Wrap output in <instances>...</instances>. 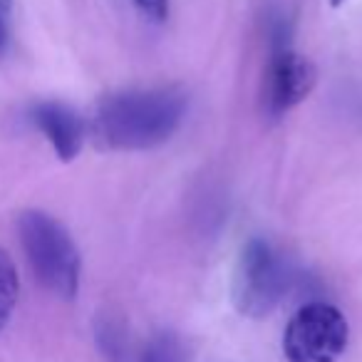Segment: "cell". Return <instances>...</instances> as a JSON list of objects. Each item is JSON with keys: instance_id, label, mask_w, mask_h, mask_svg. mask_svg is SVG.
Segmentation results:
<instances>
[{"instance_id": "cell-2", "label": "cell", "mask_w": 362, "mask_h": 362, "mask_svg": "<svg viewBox=\"0 0 362 362\" xmlns=\"http://www.w3.org/2000/svg\"><path fill=\"white\" fill-rule=\"evenodd\" d=\"M18 238L37 283L52 296L72 300L80 291L82 261L70 231L55 216L30 209L18 216Z\"/></svg>"}, {"instance_id": "cell-13", "label": "cell", "mask_w": 362, "mask_h": 362, "mask_svg": "<svg viewBox=\"0 0 362 362\" xmlns=\"http://www.w3.org/2000/svg\"><path fill=\"white\" fill-rule=\"evenodd\" d=\"M342 3H345V0H330V6H335V8L342 6Z\"/></svg>"}, {"instance_id": "cell-7", "label": "cell", "mask_w": 362, "mask_h": 362, "mask_svg": "<svg viewBox=\"0 0 362 362\" xmlns=\"http://www.w3.org/2000/svg\"><path fill=\"white\" fill-rule=\"evenodd\" d=\"M95 342L105 362H129V332L122 317L102 313L95 320Z\"/></svg>"}, {"instance_id": "cell-5", "label": "cell", "mask_w": 362, "mask_h": 362, "mask_svg": "<svg viewBox=\"0 0 362 362\" xmlns=\"http://www.w3.org/2000/svg\"><path fill=\"white\" fill-rule=\"evenodd\" d=\"M317 82V70L308 57L286 50H273L263 77V110L278 119L293 107H298L313 92Z\"/></svg>"}, {"instance_id": "cell-3", "label": "cell", "mask_w": 362, "mask_h": 362, "mask_svg": "<svg viewBox=\"0 0 362 362\" xmlns=\"http://www.w3.org/2000/svg\"><path fill=\"white\" fill-rule=\"evenodd\" d=\"M288 268L273 246L263 238H251L238 256L233 271V305L246 317H266L276 310L288 291Z\"/></svg>"}, {"instance_id": "cell-1", "label": "cell", "mask_w": 362, "mask_h": 362, "mask_svg": "<svg viewBox=\"0 0 362 362\" xmlns=\"http://www.w3.org/2000/svg\"><path fill=\"white\" fill-rule=\"evenodd\" d=\"M187 92L176 87L124 90L100 100L92 134L105 149L144 151L174 136L187 115Z\"/></svg>"}, {"instance_id": "cell-12", "label": "cell", "mask_w": 362, "mask_h": 362, "mask_svg": "<svg viewBox=\"0 0 362 362\" xmlns=\"http://www.w3.org/2000/svg\"><path fill=\"white\" fill-rule=\"evenodd\" d=\"M11 3H13V0H0V11H6V13H8V8H11Z\"/></svg>"}, {"instance_id": "cell-11", "label": "cell", "mask_w": 362, "mask_h": 362, "mask_svg": "<svg viewBox=\"0 0 362 362\" xmlns=\"http://www.w3.org/2000/svg\"><path fill=\"white\" fill-rule=\"evenodd\" d=\"M8 42H11V28L6 21V11H0V55L8 50Z\"/></svg>"}, {"instance_id": "cell-6", "label": "cell", "mask_w": 362, "mask_h": 362, "mask_svg": "<svg viewBox=\"0 0 362 362\" xmlns=\"http://www.w3.org/2000/svg\"><path fill=\"white\" fill-rule=\"evenodd\" d=\"M33 124L50 141L60 161H72L87 139V124L77 110L57 100H42L30 107Z\"/></svg>"}, {"instance_id": "cell-10", "label": "cell", "mask_w": 362, "mask_h": 362, "mask_svg": "<svg viewBox=\"0 0 362 362\" xmlns=\"http://www.w3.org/2000/svg\"><path fill=\"white\" fill-rule=\"evenodd\" d=\"M134 3L149 21L164 23L169 18V0H134Z\"/></svg>"}, {"instance_id": "cell-8", "label": "cell", "mask_w": 362, "mask_h": 362, "mask_svg": "<svg viewBox=\"0 0 362 362\" xmlns=\"http://www.w3.org/2000/svg\"><path fill=\"white\" fill-rule=\"evenodd\" d=\"M18 296H21V278H18L16 261L0 246V332L6 330L13 313H16Z\"/></svg>"}, {"instance_id": "cell-9", "label": "cell", "mask_w": 362, "mask_h": 362, "mask_svg": "<svg viewBox=\"0 0 362 362\" xmlns=\"http://www.w3.org/2000/svg\"><path fill=\"white\" fill-rule=\"evenodd\" d=\"M139 362H187L184 345L174 332H156L144 345Z\"/></svg>"}, {"instance_id": "cell-4", "label": "cell", "mask_w": 362, "mask_h": 362, "mask_svg": "<svg viewBox=\"0 0 362 362\" xmlns=\"http://www.w3.org/2000/svg\"><path fill=\"white\" fill-rule=\"evenodd\" d=\"M350 342L347 317L325 300L305 303L293 313L283 332L288 362H337Z\"/></svg>"}]
</instances>
